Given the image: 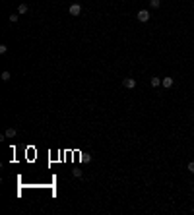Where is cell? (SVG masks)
I'll list each match as a JSON object with an SVG mask.
<instances>
[{
	"mask_svg": "<svg viewBox=\"0 0 194 215\" xmlns=\"http://www.w3.org/2000/svg\"><path fill=\"white\" fill-rule=\"evenodd\" d=\"M150 12L148 10H140L138 12V14H136V18H138V22H148V20H150Z\"/></svg>",
	"mask_w": 194,
	"mask_h": 215,
	"instance_id": "1",
	"label": "cell"
},
{
	"mask_svg": "<svg viewBox=\"0 0 194 215\" xmlns=\"http://www.w3.org/2000/svg\"><path fill=\"white\" fill-rule=\"evenodd\" d=\"M16 134H18V132H16V128H8L6 132H4V136H6V138H16Z\"/></svg>",
	"mask_w": 194,
	"mask_h": 215,
	"instance_id": "5",
	"label": "cell"
},
{
	"mask_svg": "<svg viewBox=\"0 0 194 215\" xmlns=\"http://www.w3.org/2000/svg\"><path fill=\"white\" fill-rule=\"evenodd\" d=\"M122 85L126 87V89H134V87H136V80H134V78H126V80L122 82Z\"/></svg>",
	"mask_w": 194,
	"mask_h": 215,
	"instance_id": "2",
	"label": "cell"
},
{
	"mask_svg": "<svg viewBox=\"0 0 194 215\" xmlns=\"http://www.w3.org/2000/svg\"><path fill=\"white\" fill-rule=\"evenodd\" d=\"M0 78H2V82H8V80H10V72H8V70H6V72H2V76H0Z\"/></svg>",
	"mask_w": 194,
	"mask_h": 215,
	"instance_id": "9",
	"label": "cell"
},
{
	"mask_svg": "<svg viewBox=\"0 0 194 215\" xmlns=\"http://www.w3.org/2000/svg\"><path fill=\"white\" fill-rule=\"evenodd\" d=\"M10 22H12V23L18 22V14H12V16H10Z\"/></svg>",
	"mask_w": 194,
	"mask_h": 215,
	"instance_id": "11",
	"label": "cell"
},
{
	"mask_svg": "<svg viewBox=\"0 0 194 215\" xmlns=\"http://www.w3.org/2000/svg\"><path fill=\"white\" fill-rule=\"evenodd\" d=\"M161 85V80L159 78H151V87H159Z\"/></svg>",
	"mask_w": 194,
	"mask_h": 215,
	"instance_id": "6",
	"label": "cell"
},
{
	"mask_svg": "<svg viewBox=\"0 0 194 215\" xmlns=\"http://www.w3.org/2000/svg\"><path fill=\"white\" fill-rule=\"evenodd\" d=\"M6 51H8V47H6V45H0V54H4Z\"/></svg>",
	"mask_w": 194,
	"mask_h": 215,
	"instance_id": "10",
	"label": "cell"
},
{
	"mask_svg": "<svg viewBox=\"0 0 194 215\" xmlns=\"http://www.w3.org/2000/svg\"><path fill=\"white\" fill-rule=\"evenodd\" d=\"M74 176H78V178H80V176H82V171H80V169H74Z\"/></svg>",
	"mask_w": 194,
	"mask_h": 215,
	"instance_id": "12",
	"label": "cell"
},
{
	"mask_svg": "<svg viewBox=\"0 0 194 215\" xmlns=\"http://www.w3.org/2000/svg\"><path fill=\"white\" fill-rule=\"evenodd\" d=\"M68 12H70L72 16H80V14H82V6H80V4H72V6L68 8Z\"/></svg>",
	"mask_w": 194,
	"mask_h": 215,
	"instance_id": "3",
	"label": "cell"
},
{
	"mask_svg": "<svg viewBox=\"0 0 194 215\" xmlns=\"http://www.w3.org/2000/svg\"><path fill=\"white\" fill-rule=\"evenodd\" d=\"M150 4H151V8H159L161 6V0H150Z\"/></svg>",
	"mask_w": 194,
	"mask_h": 215,
	"instance_id": "8",
	"label": "cell"
},
{
	"mask_svg": "<svg viewBox=\"0 0 194 215\" xmlns=\"http://www.w3.org/2000/svg\"><path fill=\"white\" fill-rule=\"evenodd\" d=\"M161 84H163V87H167V89H169V87H173V84H175V82H173V78H163Z\"/></svg>",
	"mask_w": 194,
	"mask_h": 215,
	"instance_id": "4",
	"label": "cell"
},
{
	"mask_svg": "<svg viewBox=\"0 0 194 215\" xmlns=\"http://www.w3.org/2000/svg\"><path fill=\"white\" fill-rule=\"evenodd\" d=\"M27 12V4H20L18 6V14H25Z\"/></svg>",
	"mask_w": 194,
	"mask_h": 215,
	"instance_id": "7",
	"label": "cell"
},
{
	"mask_svg": "<svg viewBox=\"0 0 194 215\" xmlns=\"http://www.w3.org/2000/svg\"><path fill=\"white\" fill-rule=\"evenodd\" d=\"M188 171H190V172H194V161H190V163H188Z\"/></svg>",
	"mask_w": 194,
	"mask_h": 215,
	"instance_id": "13",
	"label": "cell"
}]
</instances>
